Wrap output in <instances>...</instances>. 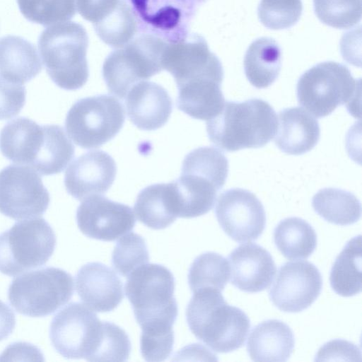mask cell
<instances>
[{
	"label": "cell",
	"instance_id": "cell-1",
	"mask_svg": "<svg viewBox=\"0 0 362 362\" xmlns=\"http://www.w3.org/2000/svg\"><path fill=\"white\" fill-rule=\"evenodd\" d=\"M0 151L14 163L28 166L41 175H51L65 169L75 148L62 127L39 125L21 117L1 130Z\"/></svg>",
	"mask_w": 362,
	"mask_h": 362
},
{
	"label": "cell",
	"instance_id": "cell-2",
	"mask_svg": "<svg viewBox=\"0 0 362 362\" xmlns=\"http://www.w3.org/2000/svg\"><path fill=\"white\" fill-rule=\"evenodd\" d=\"M278 127L276 113L266 101L252 98L244 102L226 101L222 110L206 122L211 142L229 152L265 146Z\"/></svg>",
	"mask_w": 362,
	"mask_h": 362
},
{
	"label": "cell",
	"instance_id": "cell-3",
	"mask_svg": "<svg viewBox=\"0 0 362 362\" xmlns=\"http://www.w3.org/2000/svg\"><path fill=\"white\" fill-rule=\"evenodd\" d=\"M186 319L193 334L219 353L242 347L250 328L245 313L228 305L221 291L213 288L194 292L186 309Z\"/></svg>",
	"mask_w": 362,
	"mask_h": 362
},
{
	"label": "cell",
	"instance_id": "cell-4",
	"mask_svg": "<svg viewBox=\"0 0 362 362\" xmlns=\"http://www.w3.org/2000/svg\"><path fill=\"white\" fill-rule=\"evenodd\" d=\"M124 289L141 332L173 330L178 309L175 279L168 269L157 264H143L129 275Z\"/></svg>",
	"mask_w": 362,
	"mask_h": 362
},
{
	"label": "cell",
	"instance_id": "cell-5",
	"mask_svg": "<svg viewBox=\"0 0 362 362\" xmlns=\"http://www.w3.org/2000/svg\"><path fill=\"white\" fill-rule=\"evenodd\" d=\"M46 71L59 88H82L89 76L86 59L88 37L83 25L65 22L45 29L37 41Z\"/></svg>",
	"mask_w": 362,
	"mask_h": 362
},
{
	"label": "cell",
	"instance_id": "cell-6",
	"mask_svg": "<svg viewBox=\"0 0 362 362\" xmlns=\"http://www.w3.org/2000/svg\"><path fill=\"white\" fill-rule=\"evenodd\" d=\"M167 42L153 34H142L110 53L103 66L110 93L124 98L136 83L160 72Z\"/></svg>",
	"mask_w": 362,
	"mask_h": 362
},
{
	"label": "cell",
	"instance_id": "cell-7",
	"mask_svg": "<svg viewBox=\"0 0 362 362\" xmlns=\"http://www.w3.org/2000/svg\"><path fill=\"white\" fill-rule=\"evenodd\" d=\"M73 293L71 275L49 267L16 277L9 286L8 297L18 313L39 317L54 313L68 303Z\"/></svg>",
	"mask_w": 362,
	"mask_h": 362
},
{
	"label": "cell",
	"instance_id": "cell-8",
	"mask_svg": "<svg viewBox=\"0 0 362 362\" xmlns=\"http://www.w3.org/2000/svg\"><path fill=\"white\" fill-rule=\"evenodd\" d=\"M56 235L42 218L16 222L0 234V272L14 276L45 264L54 252Z\"/></svg>",
	"mask_w": 362,
	"mask_h": 362
},
{
	"label": "cell",
	"instance_id": "cell-9",
	"mask_svg": "<svg viewBox=\"0 0 362 362\" xmlns=\"http://www.w3.org/2000/svg\"><path fill=\"white\" fill-rule=\"evenodd\" d=\"M124 120L120 101L112 95L101 94L76 101L66 114L65 128L77 146L95 148L113 139Z\"/></svg>",
	"mask_w": 362,
	"mask_h": 362
},
{
	"label": "cell",
	"instance_id": "cell-10",
	"mask_svg": "<svg viewBox=\"0 0 362 362\" xmlns=\"http://www.w3.org/2000/svg\"><path fill=\"white\" fill-rule=\"evenodd\" d=\"M360 82L339 63L325 62L305 71L296 86L299 104L317 118L355 99Z\"/></svg>",
	"mask_w": 362,
	"mask_h": 362
},
{
	"label": "cell",
	"instance_id": "cell-11",
	"mask_svg": "<svg viewBox=\"0 0 362 362\" xmlns=\"http://www.w3.org/2000/svg\"><path fill=\"white\" fill-rule=\"evenodd\" d=\"M101 331L102 322L90 308L80 303H71L52 319L49 338L63 357L89 361Z\"/></svg>",
	"mask_w": 362,
	"mask_h": 362
},
{
	"label": "cell",
	"instance_id": "cell-12",
	"mask_svg": "<svg viewBox=\"0 0 362 362\" xmlns=\"http://www.w3.org/2000/svg\"><path fill=\"white\" fill-rule=\"evenodd\" d=\"M50 202L41 177L33 168L9 165L0 171V212L15 220L42 216Z\"/></svg>",
	"mask_w": 362,
	"mask_h": 362
},
{
	"label": "cell",
	"instance_id": "cell-13",
	"mask_svg": "<svg viewBox=\"0 0 362 362\" xmlns=\"http://www.w3.org/2000/svg\"><path fill=\"white\" fill-rule=\"evenodd\" d=\"M162 66L171 74L177 86L197 80L223 79L220 60L210 52L204 38L196 34L167 42Z\"/></svg>",
	"mask_w": 362,
	"mask_h": 362
},
{
	"label": "cell",
	"instance_id": "cell-14",
	"mask_svg": "<svg viewBox=\"0 0 362 362\" xmlns=\"http://www.w3.org/2000/svg\"><path fill=\"white\" fill-rule=\"evenodd\" d=\"M215 214L223 231L238 243L257 240L265 228L264 206L256 195L246 189L234 188L222 192Z\"/></svg>",
	"mask_w": 362,
	"mask_h": 362
},
{
	"label": "cell",
	"instance_id": "cell-15",
	"mask_svg": "<svg viewBox=\"0 0 362 362\" xmlns=\"http://www.w3.org/2000/svg\"><path fill=\"white\" fill-rule=\"evenodd\" d=\"M322 286L321 274L313 263L287 262L279 267L269 296L280 310L298 313L315 302L320 294Z\"/></svg>",
	"mask_w": 362,
	"mask_h": 362
},
{
	"label": "cell",
	"instance_id": "cell-16",
	"mask_svg": "<svg viewBox=\"0 0 362 362\" xmlns=\"http://www.w3.org/2000/svg\"><path fill=\"white\" fill-rule=\"evenodd\" d=\"M76 222L86 236L113 241L132 230L136 219L129 206L96 194L84 199L79 205Z\"/></svg>",
	"mask_w": 362,
	"mask_h": 362
},
{
	"label": "cell",
	"instance_id": "cell-17",
	"mask_svg": "<svg viewBox=\"0 0 362 362\" xmlns=\"http://www.w3.org/2000/svg\"><path fill=\"white\" fill-rule=\"evenodd\" d=\"M117 173L114 159L107 153L95 150L76 158L64 175V185L74 198L82 200L90 196L105 194Z\"/></svg>",
	"mask_w": 362,
	"mask_h": 362
},
{
	"label": "cell",
	"instance_id": "cell-18",
	"mask_svg": "<svg viewBox=\"0 0 362 362\" xmlns=\"http://www.w3.org/2000/svg\"><path fill=\"white\" fill-rule=\"evenodd\" d=\"M231 284L242 291L257 293L272 282L276 267L271 254L253 243L242 244L228 256Z\"/></svg>",
	"mask_w": 362,
	"mask_h": 362
},
{
	"label": "cell",
	"instance_id": "cell-19",
	"mask_svg": "<svg viewBox=\"0 0 362 362\" xmlns=\"http://www.w3.org/2000/svg\"><path fill=\"white\" fill-rule=\"evenodd\" d=\"M76 288L86 305L100 313L113 310L124 298L122 281L100 262H89L81 267L76 276Z\"/></svg>",
	"mask_w": 362,
	"mask_h": 362
},
{
	"label": "cell",
	"instance_id": "cell-20",
	"mask_svg": "<svg viewBox=\"0 0 362 362\" xmlns=\"http://www.w3.org/2000/svg\"><path fill=\"white\" fill-rule=\"evenodd\" d=\"M129 119L141 130L152 131L162 127L169 119L173 101L160 85L140 81L134 85L125 96Z\"/></svg>",
	"mask_w": 362,
	"mask_h": 362
},
{
	"label": "cell",
	"instance_id": "cell-21",
	"mask_svg": "<svg viewBox=\"0 0 362 362\" xmlns=\"http://www.w3.org/2000/svg\"><path fill=\"white\" fill-rule=\"evenodd\" d=\"M276 146L291 155H301L317 144L320 129L317 120L301 107L286 108L279 114Z\"/></svg>",
	"mask_w": 362,
	"mask_h": 362
},
{
	"label": "cell",
	"instance_id": "cell-22",
	"mask_svg": "<svg viewBox=\"0 0 362 362\" xmlns=\"http://www.w3.org/2000/svg\"><path fill=\"white\" fill-rule=\"evenodd\" d=\"M294 344L290 327L272 319L259 323L252 329L247 351L254 361H286L291 356Z\"/></svg>",
	"mask_w": 362,
	"mask_h": 362
},
{
	"label": "cell",
	"instance_id": "cell-23",
	"mask_svg": "<svg viewBox=\"0 0 362 362\" xmlns=\"http://www.w3.org/2000/svg\"><path fill=\"white\" fill-rule=\"evenodd\" d=\"M137 219L154 230L167 228L178 217V200L174 182L149 185L134 204Z\"/></svg>",
	"mask_w": 362,
	"mask_h": 362
},
{
	"label": "cell",
	"instance_id": "cell-24",
	"mask_svg": "<svg viewBox=\"0 0 362 362\" xmlns=\"http://www.w3.org/2000/svg\"><path fill=\"white\" fill-rule=\"evenodd\" d=\"M42 70L35 46L16 35L0 38V74L9 81L23 84Z\"/></svg>",
	"mask_w": 362,
	"mask_h": 362
},
{
	"label": "cell",
	"instance_id": "cell-25",
	"mask_svg": "<svg viewBox=\"0 0 362 362\" xmlns=\"http://www.w3.org/2000/svg\"><path fill=\"white\" fill-rule=\"evenodd\" d=\"M221 83L204 79L177 86V108L194 119H212L220 113L225 104Z\"/></svg>",
	"mask_w": 362,
	"mask_h": 362
},
{
	"label": "cell",
	"instance_id": "cell-26",
	"mask_svg": "<svg viewBox=\"0 0 362 362\" xmlns=\"http://www.w3.org/2000/svg\"><path fill=\"white\" fill-rule=\"evenodd\" d=\"M173 182L178 200V217L200 216L213 208L219 189L207 177L181 170L180 177Z\"/></svg>",
	"mask_w": 362,
	"mask_h": 362
},
{
	"label": "cell",
	"instance_id": "cell-27",
	"mask_svg": "<svg viewBox=\"0 0 362 362\" xmlns=\"http://www.w3.org/2000/svg\"><path fill=\"white\" fill-rule=\"evenodd\" d=\"M281 49L272 38L261 37L251 43L244 59V69L249 82L265 88L278 78L281 70Z\"/></svg>",
	"mask_w": 362,
	"mask_h": 362
},
{
	"label": "cell",
	"instance_id": "cell-28",
	"mask_svg": "<svg viewBox=\"0 0 362 362\" xmlns=\"http://www.w3.org/2000/svg\"><path fill=\"white\" fill-rule=\"evenodd\" d=\"M361 236L349 240L337 257L330 272L333 291L344 297L361 291Z\"/></svg>",
	"mask_w": 362,
	"mask_h": 362
},
{
	"label": "cell",
	"instance_id": "cell-29",
	"mask_svg": "<svg viewBox=\"0 0 362 362\" xmlns=\"http://www.w3.org/2000/svg\"><path fill=\"white\" fill-rule=\"evenodd\" d=\"M274 241L286 258L307 259L316 247L317 235L304 219L289 217L281 221L274 228Z\"/></svg>",
	"mask_w": 362,
	"mask_h": 362
},
{
	"label": "cell",
	"instance_id": "cell-30",
	"mask_svg": "<svg viewBox=\"0 0 362 362\" xmlns=\"http://www.w3.org/2000/svg\"><path fill=\"white\" fill-rule=\"evenodd\" d=\"M315 211L325 221L339 226L356 223L361 218V205L356 197L337 188H325L313 197Z\"/></svg>",
	"mask_w": 362,
	"mask_h": 362
},
{
	"label": "cell",
	"instance_id": "cell-31",
	"mask_svg": "<svg viewBox=\"0 0 362 362\" xmlns=\"http://www.w3.org/2000/svg\"><path fill=\"white\" fill-rule=\"evenodd\" d=\"M137 14L152 27L170 30L191 13L199 0H131Z\"/></svg>",
	"mask_w": 362,
	"mask_h": 362
},
{
	"label": "cell",
	"instance_id": "cell-32",
	"mask_svg": "<svg viewBox=\"0 0 362 362\" xmlns=\"http://www.w3.org/2000/svg\"><path fill=\"white\" fill-rule=\"evenodd\" d=\"M229 277L228 260L220 254L206 252L199 255L192 262L188 274V283L193 292L204 288L221 291Z\"/></svg>",
	"mask_w": 362,
	"mask_h": 362
},
{
	"label": "cell",
	"instance_id": "cell-33",
	"mask_svg": "<svg viewBox=\"0 0 362 362\" xmlns=\"http://www.w3.org/2000/svg\"><path fill=\"white\" fill-rule=\"evenodd\" d=\"M98 36L109 46L121 48L128 44L137 31L134 11L124 1L105 18L93 23Z\"/></svg>",
	"mask_w": 362,
	"mask_h": 362
},
{
	"label": "cell",
	"instance_id": "cell-34",
	"mask_svg": "<svg viewBox=\"0 0 362 362\" xmlns=\"http://www.w3.org/2000/svg\"><path fill=\"white\" fill-rule=\"evenodd\" d=\"M182 170L199 173L212 181L220 190L228 173V161L218 148L204 146L189 152L184 158Z\"/></svg>",
	"mask_w": 362,
	"mask_h": 362
},
{
	"label": "cell",
	"instance_id": "cell-35",
	"mask_svg": "<svg viewBox=\"0 0 362 362\" xmlns=\"http://www.w3.org/2000/svg\"><path fill=\"white\" fill-rule=\"evenodd\" d=\"M23 16L43 26L71 19L76 14V0H17Z\"/></svg>",
	"mask_w": 362,
	"mask_h": 362
},
{
	"label": "cell",
	"instance_id": "cell-36",
	"mask_svg": "<svg viewBox=\"0 0 362 362\" xmlns=\"http://www.w3.org/2000/svg\"><path fill=\"white\" fill-rule=\"evenodd\" d=\"M316 16L323 23L346 29L361 18V0H313Z\"/></svg>",
	"mask_w": 362,
	"mask_h": 362
},
{
	"label": "cell",
	"instance_id": "cell-37",
	"mask_svg": "<svg viewBox=\"0 0 362 362\" xmlns=\"http://www.w3.org/2000/svg\"><path fill=\"white\" fill-rule=\"evenodd\" d=\"M148 259V251L144 239L134 233L122 237L112 255L113 267L123 276H129L137 267L146 264Z\"/></svg>",
	"mask_w": 362,
	"mask_h": 362
},
{
	"label": "cell",
	"instance_id": "cell-38",
	"mask_svg": "<svg viewBox=\"0 0 362 362\" xmlns=\"http://www.w3.org/2000/svg\"><path fill=\"white\" fill-rule=\"evenodd\" d=\"M127 334L117 325L102 322L99 342L89 361H124L131 352Z\"/></svg>",
	"mask_w": 362,
	"mask_h": 362
},
{
	"label": "cell",
	"instance_id": "cell-39",
	"mask_svg": "<svg viewBox=\"0 0 362 362\" xmlns=\"http://www.w3.org/2000/svg\"><path fill=\"white\" fill-rule=\"evenodd\" d=\"M302 11L301 0H261L257 15L265 27L281 30L295 25L300 19Z\"/></svg>",
	"mask_w": 362,
	"mask_h": 362
},
{
	"label": "cell",
	"instance_id": "cell-40",
	"mask_svg": "<svg viewBox=\"0 0 362 362\" xmlns=\"http://www.w3.org/2000/svg\"><path fill=\"white\" fill-rule=\"evenodd\" d=\"M25 97L24 86L0 76V120L8 119L18 115L25 103Z\"/></svg>",
	"mask_w": 362,
	"mask_h": 362
},
{
	"label": "cell",
	"instance_id": "cell-41",
	"mask_svg": "<svg viewBox=\"0 0 362 362\" xmlns=\"http://www.w3.org/2000/svg\"><path fill=\"white\" fill-rule=\"evenodd\" d=\"M315 361H345L361 362V349L355 344L346 340H331L320 348L315 356Z\"/></svg>",
	"mask_w": 362,
	"mask_h": 362
},
{
	"label": "cell",
	"instance_id": "cell-42",
	"mask_svg": "<svg viewBox=\"0 0 362 362\" xmlns=\"http://www.w3.org/2000/svg\"><path fill=\"white\" fill-rule=\"evenodd\" d=\"M120 0H76L80 15L86 20L95 23L107 16Z\"/></svg>",
	"mask_w": 362,
	"mask_h": 362
},
{
	"label": "cell",
	"instance_id": "cell-43",
	"mask_svg": "<svg viewBox=\"0 0 362 362\" xmlns=\"http://www.w3.org/2000/svg\"><path fill=\"white\" fill-rule=\"evenodd\" d=\"M16 326V316L13 310L0 300V341L7 338Z\"/></svg>",
	"mask_w": 362,
	"mask_h": 362
}]
</instances>
